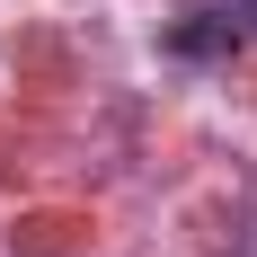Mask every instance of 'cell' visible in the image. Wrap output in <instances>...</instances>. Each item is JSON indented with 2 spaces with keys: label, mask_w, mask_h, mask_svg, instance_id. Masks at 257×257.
Masks as SVG:
<instances>
[{
  "label": "cell",
  "mask_w": 257,
  "mask_h": 257,
  "mask_svg": "<svg viewBox=\"0 0 257 257\" xmlns=\"http://www.w3.org/2000/svg\"><path fill=\"white\" fill-rule=\"evenodd\" d=\"M248 45V27H239V9H195V18L169 27V53L178 62H222V53Z\"/></svg>",
  "instance_id": "cell-1"
},
{
  "label": "cell",
  "mask_w": 257,
  "mask_h": 257,
  "mask_svg": "<svg viewBox=\"0 0 257 257\" xmlns=\"http://www.w3.org/2000/svg\"><path fill=\"white\" fill-rule=\"evenodd\" d=\"M231 9H239V27H248V36H257V0H231Z\"/></svg>",
  "instance_id": "cell-2"
}]
</instances>
